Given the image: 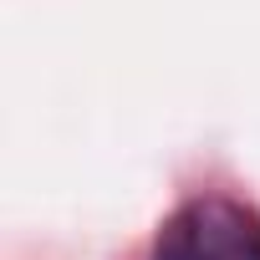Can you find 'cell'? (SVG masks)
Listing matches in <instances>:
<instances>
[{
    "instance_id": "1",
    "label": "cell",
    "mask_w": 260,
    "mask_h": 260,
    "mask_svg": "<svg viewBox=\"0 0 260 260\" xmlns=\"http://www.w3.org/2000/svg\"><path fill=\"white\" fill-rule=\"evenodd\" d=\"M148 260H260V214L230 194H199L164 219Z\"/></svg>"
}]
</instances>
